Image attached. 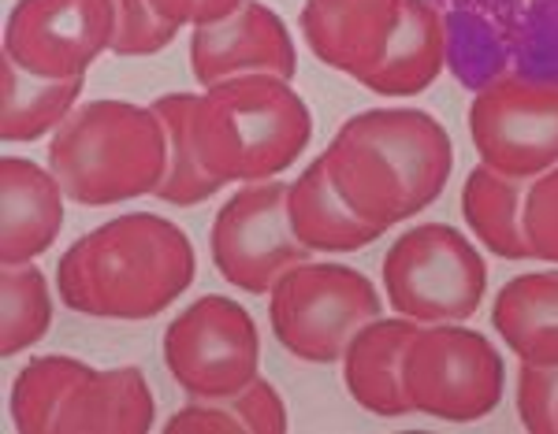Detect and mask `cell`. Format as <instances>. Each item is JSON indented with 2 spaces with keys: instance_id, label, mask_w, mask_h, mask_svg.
<instances>
[{
  "instance_id": "cell-1",
  "label": "cell",
  "mask_w": 558,
  "mask_h": 434,
  "mask_svg": "<svg viewBox=\"0 0 558 434\" xmlns=\"http://www.w3.org/2000/svg\"><path fill=\"white\" fill-rule=\"evenodd\" d=\"M320 157L350 212L380 231L436 204L454 171L451 134L421 108L350 115Z\"/></svg>"
},
{
  "instance_id": "cell-2",
  "label": "cell",
  "mask_w": 558,
  "mask_h": 434,
  "mask_svg": "<svg viewBox=\"0 0 558 434\" xmlns=\"http://www.w3.org/2000/svg\"><path fill=\"white\" fill-rule=\"evenodd\" d=\"M194 246L157 212H128L78 238L57 268L71 312L97 320H153L194 283Z\"/></svg>"
},
{
  "instance_id": "cell-3",
  "label": "cell",
  "mask_w": 558,
  "mask_h": 434,
  "mask_svg": "<svg viewBox=\"0 0 558 434\" xmlns=\"http://www.w3.org/2000/svg\"><path fill=\"white\" fill-rule=\"evenodd\" d=\"M191 131L205 171L223 186L268 183L305 152L313 115L287 78L239 75L197 94Z\"/></svg>"
},
{
  "instance_id": "cell-4",
  "label": "cell",
  "mask_w": 558,
  "mask_h": 434,
  "mask_svg": "<svg viewBox=\"0 0 558 434\" xmlns=\"http://www.w3.org/2000/svg\"><path fill=\"white\" fill-rule=\"evenodd\" d=\"M49 171L68 201L108 208L157 194L168 171V134L160 115L131 101H86L57 126Z\"/></svg>"
},
{
  "instance_id": "cell-5",
  "label": "cell",
  "mask_w": 558,
  "mask_h": 434,
  "mask_svg": "<svg viewBox=\"0 0 558 434\" xmlns=\"http://www.w3.org/2000/svg\"><path fill=\"white\" fill-rule=\"evenodd\" d=\"M384 301L357 268L294 264L268 289V323L276 342L302 364L343 360L357 331L380 315Z\"/></svg>"
},
{
  "instance_id": "cell-6",
  "label": "cell",
  "mask_w": 558,
  "mask_h": 434,
  "mask_svg": "<svg viewBox=\"0 0 558 434\" xmlns=\"http://www.w3.org/2000/svg\"><path fill=\"white\" fill-rule=\"evenodd\" d=\"M507 364L488 334L465 323H421L402 357L410 412L444 423H481L499 409Z\"/></svg>"
},
{
  "instance_id": "cell-7",
  "label": "cell",
  "mask_w": 558,
  "mask_h": 434,
  "mask_svg": "<svg viewBox=\"0 0 558 434\" xmlns=\"http://www.w3.org/2000/svg\"><path fill=\"white\" fill-rule=\"evenodd\" d=\"M380 278L395 315L417 323H465L488 289L484 257L447 223H421L395 238Z\"/></svg>"
},
{
  "instance_id": "cell-8",
  "label": "cell",
  "mask_w": 558,
  "mask_h": 434,
  "mask_svg": "<svg viewBox=\"0 0 558 434\" xmlns=\"http://www.w3.org/2000/svg\"><path fill=\"white\" fill-rule=\"evenodd\" d=\"M165 364L179 390L216 401L246 390L260 375V334L254 315L223 294H205L165 331Z\"/></svg>"
},
{
  "instance_id": "cell-9",
  "label": "cell",
  "mask_w": 558,
  "mask_h": 434,
  "mask_svg": "<svg viewBox=\"0 0 558 434\" xmlns=\"http://www.w3.org/2000/svg\"><path fill=\"white\" fill-rule=\"evenodd\" d=\"M470 141L484 168L521 183L558 168V83L492 78L470 101Z\"/></svg>"
},
{
  "instance_id": "cell-10",
  "label": "cell",
  "mask_w": 558,
  "mask_h": 434,
  "mask_svg": "<svg viewBox=\"0 0 558 434\" xmlns=\"http://www.w3.org/2000/svg\"><path fill=\"white\" fill-rule=\"evenodd\" d=\"M291 183H242L220 204L209 231V252L223 283L242 294H268L276 278L310 260V249L294 238L287 215Z\"/></svg>"
},
{
  "instance_id": "cell-11",
  "label": "cell",
  "mask_w": 558,
  "mask_h": 434,
  "mask_svg": "<svg viewBox=\"0 0 558 434\" xmlns=\"http://www.w3.org/2000/svg\"><path fill=\"white\" fill-rule=\"evenodd\" d=\"M112 38V0H20L4 23V52L41 78H86Z\"/></svg>"
},
{
  "instance_id": "cell-12",
  "label": "cell",
  "mask_w": 558,
  "mask_h": 434,
  "mask_svg": "<svg viewBox=\"0 0 558 434\" xmlns=\"http://www.w3.org/2000/svg\"><path fill=\"white\" fill-rule=\"evenodd\" d=\"M191 75L202 89L239 75H276L294 83L299 49L272 8L260 0H242V8H235L228 20L194 26Z\"/></svg>"
},
{
  "instance_id": "cell-13",
  "label": "cell",
  "mask_w": 558,
  "mask_h": 434,
  "mask_svg": "<svg viewBox=\"0 0 558 434\" xmlns=\"http://www.w3.org/2000/svg\"><path fill=\"white\" fill-rule=\"evenodd\" d=\"M402 23V0H305L299 30L324 67L365 83Z\"/></svg>"
},
{
  "instance_id": "cell-14",
  "label": "cell",
  "mask_w": 558,
  "mask_h": 434,
  "mask_svg": "<svg viewBox=\"0 0 558 434\" xmlns=\"http://www.w3.org/2000/svg\"><path fill=\"white\" fill-rule=\"evenodd\" d=\"M64 186L26 157L0 160V264H31L64 231Z\"/></svg>"
},
{
  "instance_id": "cell-15",
  "label": "cell",
  "mask_w": 558,
  "mask_h": 434,
  "mask_svg": "<svg viewBox=\"0 0 558 434\" xmlns=\"http://www.w3.org/2000/svg\"><path fill=\"white\" fill-rule=\"evenodd\" d=\"M417 327L421 323L407 320V315H395V320L376 315L350 338L339 364H343V386L354 397V405H362L373 416H384V420L410 416V401L402 394V357H407V346Z\"/></svg>"
},
{
  "instance_id": "cell-16",
  "label": "cell",
  "mask_w": 558,
  "mask_h": 434,
  "mask_svg": "<svg viewBox=\"0 0 558 434\" xmlns=\"http://www.w3.org/2000/svg\"><path fill=\"white\" fill-rule=\"evenodd\" d=\"M153 420L157 401L138 368H94L60 409L57 434H146Z\"/></svg>"
},
{
  "instance_id": "cell-17",
  "label": "cell",
  "mask_w": 558,
  "mask_h": 434,
  "mask_svg": "<svg viewBox=\"0 0 558 434\" xmlns=\"http://www.w3.org/2000/svg\"><path fill=\"white\" fill-rule=\"evenodd\" d=\"M447 67V26L432 0H402V23L380 67L365 78L368 94L417 97Z\"/></svg>"
},
{
  "instance_id": "cell-18",
  "label": "cell",
  "mask_w": 558,
  "mask_h": 434,
  "mask_svg": "<svg viewBox=\"0 0 558 434\" xmlns=\"http://www.w3.org/2000/svg\"><path fill=\"white\" fill-rule=\"evenodd\" d=\"M287 215L291 231L310 252H357L380 238V227L357 220L339 197L324 157L313 160L287 189Z\"/></svg>"
},
{
  "instance_id": "cell-19",
  "label": "cell",
  "mask_w": 558,
  "mask_h": 434,
  "mask_svg": "<svg viewBox=\"0 0 558 434\" xmlns=\"http://www.w3.org/2000/svg\"><path fill=\"white\" fill-rule=\"evenodd\" d=\"M492 327L529 364L558 368V271H525L499 289Z\"/></svg>"
},
{
  "instance_id": "cell-20",
  "label": "cell",
  "mask_w": 558,
  "mask_h": 434,
  "mask_svg": "<svg viewBox=\"0 0 558 434\" xmlns=\"http://www.w3.org/2000/svg\"><path fill=\"white\" fill-rule=\"evenodd\" d=\"M86 78H41L0 57V138L8 145L38 141L78 108Z\"/></svg>"
},
{
  "instance_id": "cell-21",
  "label": "cell",
  "mask_w": 558,
  "mask_h": 434,
  "mask_svg": "<svg viewBox=\"0 0 558 434\" xmlns=\"http://www.w3.org/2000/svg\"><path fill=\"white\" fill-rule=\"evenodd\" d=\"M529 183L507 178L492 168H473L462 183V215L484 241V249L502 260H533V249L521 231V201H525Z\"/></svg>"
},
{
  "instance_id": "cell-22",
  "label": "cell",
  "mask_w": 558,
  "mask_h": 434,
  "mask_svg": "<svg viewBox=\"0 0 558 434\" xmlns=\"http://www.w3.org/2000/svg\"><path fill=\"white\" fill-rule=\"evenodd\" d=\"M287 405L268 379L216 401H194L165 423V434H283Z\"/></svg>"
},
{
  "instance_id": "cell-23",
  "label": "cell",
  "mask_w": 558,
  "mask_h": 434,
  "mask_svg": "<svg viewBox=\"0 0 558 434\" xmlns=\"http://www.w3.org/2000/svg\"><path fill=\"white\" fill-rule=\"evenodd\" d=\"M194 104H197V94H165L149 104L153 112L160 115L165 134H168V171H165V183L157 186L153 197L172 208H194L223 189L220 178H213L209 171H205L202 157H197L194 131H191Z\"/></svg>"
},
{
  "instance_id": "cell-24",
  "label": "cell",
  "mask_w": 558,
  "mask_h": 434,
  "mask_svg": "<svg viewBox=\"0 0 558 434\" xmlns=\"http://www.w3.org/2000/svg\"><path fill=\"white\" fill-rule=\"evenodd\" d=\"M94 372L75 357H34L15 375L12 386V420L20 434H57L60 409L83 379Z\"/></svg>"
},
{
  "instance_id": "cell-25",
  "label": "cell",
  "mask_w": 558,
  "mask_h": 434,
  "mask_svg": "<svg viewBox=\"0 0 558 434\" xmlns=\"http://www.w3.org/2000/svg\"><path fill=\"white\" fill-rule=\"evenodd\" d=\"M52 327V294L38 268L0 264V357H20Z\"/></svg>"
},
{
  "instance_id": "cell-26",
  "label": "cell",
  "mask_w": 558,
  "mask_h": 434,
  "mask_svg": "<svg viewBox=\"0 0 558 434\" xmlns=\"http://www.w3.org/2000/svg\"><path fill=\"white\" fill-rule=\"evenodd\" d=\"M116 4V38L112 57H157L175 41L179 26L160 20L149 0H112Z\"/></svg>"
},
{
  "instance_id": "cell-27",
  "label": "cell",
  "mask_w": 558,
  "mask_h": 434,
  "mask_svg": "<svg viewBox=\"0 0 558 434\" xmlns=\"http://www.w3.org/2000/svg\"><path fill=\"white\" fill-rule=\"evenodd\" d=\"M521 231L533 249V260L558 264V168L529 183L521 201Z\"/></svg>"
},
{
  "instance_id": "cell-28",
  "label": "cell",
  "mask_w": 558,
  "mask_h": 434,
  "mask_svg": "<svg viewBox=\"0 0 558 434\" xmlns=\"http://www.w3.org/2000/svg\"><path fill=\"white\" fill-rule=\"evenodd\" d=\"M518 420H521V427L533 434H558V368L521 360Z\"/></svg>"
},
{
  "instance_id": "cell-29",
  "label": "cell",
  "mask_w": 558,
  "mask_h": 434,
  "mask_svg": "<svg viewBox=\"0 0 558 434\" xmlns=\"http://www.w3.org/2000/svg\"><path fill=\"white\" fill-rule=\"evenodd\" d=\"M157 8L160 20H168L172 26H209V23H220L228 20L235 8H242V0H149Z\"/></svg>"
}]
</instances>
